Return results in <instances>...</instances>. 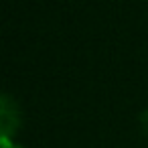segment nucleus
I'll use <instances>...</instances> for the list:
<instances>
[{
    "label": "nucleus",
    "mask_w": 148,
    "mask_h": 148,
    "mask_svg": "<svg viewBox=\"0 0 148 148\" xmlns=\"http://www.w3.org/2000/svg\"><path fill=\"white\" fill-rule=\"evenodd\" d=\"M16 128H18V118L10 114L8 97L4 95L2 97V136H0V138H10Z\"/></svg>",
    "instance_id": "f257e3e1"
},
{
    "label": "nucleus",
    "mask_w": 148,
    "mask_h": 148,
    "mask_svg": "<svg viewBox=\"0 0 148 148\" xmlns=\"http://www.w3.org/2000/svg\"><path fill=\"white\" fill-rule=\"evenodd\" d=\"M0 148H25V146H21V144L12 142L10 138H0Z\"/></svg>",
    "instance_id": "f03ea898"
}]
</instances>
